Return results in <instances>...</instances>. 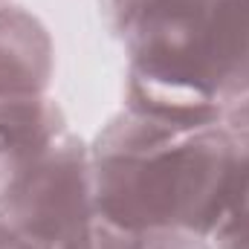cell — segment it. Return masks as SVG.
Wrapping results in <instances>:
<instances>
[{
  "label": "cell",
  "mask_w": 249,
  "mask_h": 249,
  "mask_svg": "<svg viewBox=\"0 0 249 249\" xmlns=\"http://www.w3.org/2000/svg\"><path fill=\"white\" fill-rule=\"evenodd\" d=\"M220 124L232 142V165H229V186H226V206L214 235L223 232H244L249 229V96L226 110Z\"/></svg>",
  "instance_id": "cell-6"
},
{
  "label": "cell",
  "mask_w": 249,
  "mask_h": 249,
  "mask_svg": "<svg viewBox=\"0 0 249 249\" xmlns=\"http://www.w3.org/2000/svg\"><path fill=\"white\" fill-rule=\"evenodd\" d=\"M0 249H53V247L38 244V241H32V238H26V235L0 223Z\"/></svg>",
  "instance_id": "cell-9"
},
{
  "label": "cell",
  "mask_w": 249,
  "mask_h": 249,
  "mask_svg": "<svg viewBox=\"0 0 249 249\" xmlns=\"http://www.w3.org/2000/svg\"><path fill=\"white\" fill-rule=\"evenodd\" d=\"M133 249H214L209 238L188 229H148L136 232Z\"/></svg>",
  "instance_id": "cell-7"
},
{
  "label": "cell",
  "mask_w": 249,
  "mask_h": 249,
  "mask_svg": "<svg viewBox=\"0 0 249 249\" xmlns=\"http://www.w3.org/2000/svg\"><path fill=\"white\" fill-rule=\"evenodd\" d=\"M142 0H99V12H102V20L107 26V32L116 38L119 29L124 26V20L130 18V12L139 6Z\"/></svg>",
  "instance_id": "cell-8"
},
{
  "label": "cell",
  "mask_w": 249,
  "mask_h": 249,
  "mask_svg": "<svg viewBox=\"0 0 249 249\" xmlns=\"http://www.w3.org/2000/svg\"><path fill=\"white\" fill-rule=\"evenodd\" d=\"M55 75V44L38 15L23 6H0V102L44 96Z\"/></svg>",
  "instance_id": "cell-5"
},
{
  "label": "cell",
  "mask_w": 249,
  "mask_h": 249,
  "mask_svg": "<svg viewBox=\"0 0 249 249\" xmlns=\"http://www.w3.org/2000/svg\"><path fill=\"white\" fill-rule=\"evenodd\" d=\"M116 38L127 110L220 124L249 96V0H142Z\"/></svg>",
  "instance_id": "cell-2"
},
{
  "label": "cell",
  "mask_w": 249,
  "mask_h": 249,
  "mask_svg": "<svg viewBox=\"0 0 249 249\" xmlns=\"http://www.w3.org/2000/svg\"><path fill=\"white\" fill-rule=\"evenodd\" d=\"M0 6H9V0H0Z\"/></svg>",
  "instance_id": "cell-10"
},
{
  "label": "cell",
  "mask_w": 249,
  "mask_h": 249,
  "mask_svg": "<svg viewBox=\"0 0 249 249\" xmlns=\"http://www.w3.org/2000/svg\"><path fill=\"white\" fill-rule=\"evenodd\" d=\"M0 223L53 249H93L90 145L72 133L0 194Z\"/></svg>",
  "instance_id": "cell-3"
},
{
  "label": "cell",
  "mask_w": 249,
  "mask_h": 249,
  "mask_svg": "<svg viewBox=\"0 0 249 249\" xmlns=\"http://www.w3.org/2000/svg\"><path fill=\"white\" fill-rule=\"evenodd\" d=\"M223 124H180L122 107L90 142L96 217L127 232L188 229L212 241L226 206Z\"/></svg>",
  "instance_id": "cell-1"
},
{
  "label": "cell",
  "mask_w": 249,
  "mask_h": 249,
  "mask_svg": "<svg viewBox=\"0 0 249 249\" xmlns=\"http://www.w3.org/2000/svg\"><path fill=\"white\" fill-rule=\"evenodd\" d=\"M67 116L61 105L44 96H18L0 102V194L35 168L64 136Z\"/></svg>",
  "instance_id": "cell-4"
}]
</instances>
